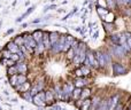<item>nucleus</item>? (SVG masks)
Returning a JSON list of instances; mask_svg holds the SVG:
<instances>
[{
    "instance_id": "f257e3e1",
    "label": "nucleus",
    "mask_w": 131,
    "mask_h": 110,
    "mask_svg": "<svg viewBox=\"0 0 131 110\" xmlns=\"http://www.w3.org/2000/svg\"><path fill=\"white\" fill-rule=\"evenodd\" d=\"M23 45L25 46V48H27L30 53H34V48H36L37 44H36V41L34 40V38H32L31 36L25 34V37H23Z\"/></svg>"
},
{
    "instance_id": "f03ea898",
    "label": "nucleus",
    "mask_w": 131,
    "mask_h": 110,
    "mask_svg": "<svg viewBox=\"0 0 131 110\" xmlns=\"http://www.w3.org/2000/svg\"><path fill=\"white\" fill-rule=\"evenodd\" d=\"M64 39H66V36H61V38L58 39V41L55 44H53V46H51L54 53H59L62 51L63 48V44H64Z\"/></svg>"
},
{
    "instance_id": "7ed1b4c3",
    "label": "nucleus",
    "mask_w": 131,
    "mask_h": 110,
    "mask_svg": "<svg viewBox=\"0 0 131 110\" xmlns=\"http://www.w3.org/2000/svg\"><path fill=\"white\" fill-rule=\"evenodd\" d=\"M113 71L115 75H125L128 69L121 63H113Z\"/></svg>"
},
{
    "instance_id": "20e7f679",
    "label": "nucleus",
    "mask_w": 131,
    "mask_h": 110,
    "mask_svg": "<svg viewBox=\"0 0 131 110\" xmlns=\"http://www.w3.org/2000/svg\"><path fill=\"white\" fill-rule=\"evenodd\" d=\"M32 101L35 102V104L39 107H43L45 106V94L44 93H39V94H36L32 99Z\"/></svg>"
},
{
    "instance_id": "39448f33",
    "label": "nucleus",
    "mask_w": 131,
    "mask_h": 110,
    "mask_svg": "<svg viewBox=\"0 0 131 110\" xmlns=\"http://www.w3.org/2000/svg\"><path fill=\"white\" fill-rule=\"evenodd\" d=\"M118 99H120V96H118L117 94L114 95L113 97H111V99L107 101V110H114L115 109V107L117 106V103H118Z\"/></svg>"
},
{
    "instance_id": "423d86ee",
    "label": "nucleus",
    "mask_w": 131,
    "mask_h": 110,
    "mask_svg": "<svg viewBox=\"0 0 131 110\" xmlns=\"http://www.w3.org/2000/svg\"><path fill=\"white\" fill-rule=\"evenodd\" d=\"M72 93V86L70 84H67V85L63 86V90H62V99L63 100H69L70 99V95Z\"/></svg>"
},
{
    "instance_id": "0eeeda50",
    "label": "nucleus",
    "mask_w": 131,
    "mask_h": 110,
    "mask_svg": "<svg viewBox=\"0 0 131 110\" xmlns=\"http://www.w3.org/2000/svg\"><path fill=\"white\" fill-rule=\"evenodd\" d=\"M75 41L74 37L70 36V34H68V36H66V39H64V44H63V48H62V51H64V52H67V51H69L70 48H71V45L72 43Z\"/></svg>"
},
{
    "instance_id": "6e6552de",
    "label": "nucleus",
    "mask_w": 131,
    "mask_h": 110,
    "mask_svg": "<svg viewBox=\"0 0 131 110\" xmlns=\"http://www.w3.org/2000/svg\"><path fill=\"white\" fill-rule=\"evenodd\" d=\"M112 53H113L114 55L118 56V57H121V56H123L125 54V51L123 50L122 46H118V45H115L112 47Z\"/></svg>"
},
{
    "instance_id": "1a4fd4ad",
    "label": "nucleus",
    "mask_w": 131,
    "mask_h": 110,
    "mask_svg": "<svg viewBox=\"0 0 131 110\" xmlns=\"http://www.w3.org/2000/svg\"><path fill=\"white\" fill-rule=\"evenodd\" d=\"M86 58H88L89 63H90V67H93V68L99 67V64H98L97 60H95V57H94V54H93L92 52H89L88 54H86Z\"/></svg>"
},
{
    "instance_id": "9d476101",
    "label": "nucleus",
    "mask_w": 131,
    "mask_h": 110,
    "mask_svg": "<svg viewBox=\"0 0 131 110\" xmlns=\"http://www.w3.org/2000/svg\"><path fill=\"white\" fill-rule=\"evenodd\" d=\"M41 41H43L44 48H51V43H50V38H48V32H43L41 36Z\"/></svg>"
},
{
    "instance_id": "9b49d317",
    "label": "nucleus",
    "mask_w": 131,
    "mask_h": 110,
    "mask_svg": "<svg viewBox=\"0 0 131 110\" xmlns=\"http://www.w3.org/2000/svg\"><path fill=\"white\" fill-rule=\"evenodd\" d=\"M95 60H97L98 64L101 65V67H105V65L107 64V63H106V60H105V55H104V53H101V52H97V56H95Z\"/></svg>"
},
{
    "instance_id": "f8f14e48",
    "label": "nucleus",
    "mask_w": 131,
    "mask_h": 110,
    "mask_svg": "<svg viewBox=\"0 0 131 110\" xmlns=\"http://www.w3.org/2000/svg\"><path fill=\"white\" fill-rule=\"evenodd\" d=\"M7 51L10 52L12 54H16L18 52V46L16 45L14 41H10V43L7 44Z\"/></svg>"
},
{
    "instance_id": "ddd939ff",
    "label": "nucleus",
    "mask_w": 131,
    "mask_h": 110,
    "mask_svg": "<svg viewBox=\"0 0 131 110\" xmlns=\"http://www.w3.org/2000/svg\"><path fill=\"white\" fill-rule=\"evenodd\" d=\"M16 67V69H17V72H20L21 75H25L27 74V71H28V67H27V64H25L24 62H22V63H18L17 65H15Z\"/></svg>"
},
{
    "instance_id": "4468645a",
    "label": "nucleus",
    "mask_w": 131,
    "mask_h": 110,
    "mask_svg": "<svg viewBox=\"0 0 131 110\" xmlns=\"http://www.w3.org/2000/svg\"><path fill=\"white\" fill-rule=\"evenodd\" d=\"M99 103H100V97L99 96H94V99L91 101V104H90L89 110H95L97 109V107L99 106Z\"/></svg>"
},
{
    "instance_id": "2eb2a0df",
    "label": "nucleus",
    "mask_w": 131,
    "mask_h": 110,
    "mask_svg": "<svg viewBox=\"0 0 131 110\" xmlns=\"http://www.w3.org/2000/svg\"><path fill=\"white\" fill-rule=\"evenodd\" d=\"M48 38H50L51 45H53V44H55L58 41V39H59V33H58V32H51V33H48Z\"/></svg>"
},
{
    "instance_id": "dca6fc26",
    "label": "nucleus",
    "mask_w": 131,
    "mask_h": 110,
    "mask_svg": "<svg viewBox=\"0 0 131 110\" xmlns=\"http://www.w3.org/2000/svg\"><path fill=\"white\" fill-rule=\"evenodd\" d=\"M16 90L17 91H20V92H28L29 91V88H30V84L28 83V81H25L24 84H22V85H20V86H16Z\"/></svg>"
},
{
    "instance_id": "f3484780",
    "label": "nucleus",
    "mask_w": 131,
    "mask_h": 110,
    "mask_svg": "<svg viewBox=\"0 0 131 110\" xmlns=\"http://www.w3.org/2000/svg\"><path fill=\"white\" fill-rule=\"evenodd\" d=\"M41 36H43V32L39 31V30H36V31L34 32V34H32V38H34V40L36 41V43H38V41L41 40Z\"/></svg>"
},
{
    "instance_id": "a211bd4d",
    "label": "nucleus",
    "mask_w": 131,
    "mask_h": 110,
    "mask_svg": "<svg viewBox=\"0 0 131 110\" xmlns=\"http://www.w3.org/2000/svg\"><path fill=\"white\" fill-rule=\"evenodd\" d=\"M97 11H98V14H99L100 17H104L105 15H107V14L109 13L108 9L104 8V7H100V6H97Z\"/></svg>"
},
{
    "instance_id": "6ab92c4d",
    "label": "nucleus",
    "mask_w": 131,
    "mask_h": 110,
    "mask_svg": "<svg viewBox=\"0 0 131 110\" xmlns=\"http://www.w3.org/2000/svg\"><path fill=\"white\" fill-rule=\"evenodd\" d=\"M27 81V76L25 75H17V81H16V86H20ZM15 86V87H16Z\"/></svg>"
},
{
    "instance_id": "aec40b11",
    "label": "nucleus",
    "mask_w": 131,
    "mask_h": 110,
    "mask_svg": "<svg viewBox=\"0 0 131 110\" xmlns=\"http://www.w3.org/2000/svg\"><path fill=\"white\" fill-rule=\"evenodd\" d=\"M45 101L47 102V103H52L53 101H54V95H53V92H46L45 93Z\"/></svg>"
},
{
    "instance_id": "412c9836",
    "label": "nucleus",
    "mask_w": 131,
    "mask_h": 110,
    "mask_svg": "<svg viewBox=\"0 0 131 110\" xmlns=\"http://www.w3.org/2000/svg\"><path fill=\"white\" fill-rule=\"evenodd\" d=\"M86 84H88V81H86L85 79H83V78H77L76 80H75V86L78 87V88H81L82 86H85Z\"/></svg>"
},
{
    "instance_id": "4be33fe9",
    "label": "nucleus",
    "mask_w": 131,
    "mask_h": 110,
    "mask_svg": "<svg viewBox=\"0 0 131 110\" xmlns=\"http://www.w3.org/2000/svg\"><path fill=\"white\" fill-rule=\"evenodd\" d=\"M34 9H35V6L30 7V8H29V9H28V10H27V11H25V13H24V14H23V15H22V16H20V17H18V18H17V20H16V22H21V21H22V20H23V18H24V17H25V16H28V15H29V14H31V13H32V11H34Z\"/></svg>"
},
{
    "instance_id": "5701e85b",
    "label": "nucleus",
    "mask_w": 131,
    "mask_h": 110,
    "mask_svg": "<svg viewBox=\"0 0 131 110\" xmlns=\"http://www.w3.org/2000/svg\"><path fill=\"white\" fill-rule=\"evenodd\" d=\"M102 20L105 21V23H113L114 21V15L112 13H108L107 15H105L104 17H102Z\"/></svg>"
},
{
    "instance_id": "b1692460",
    "label": "nucleus",
    "mask_w": 131,
    "mask_h": 110,
    "mask_svg": "<svg viewBox=\"0 0 131 110\" xmlns=\"http://www.w3.org/2000/svg\"><path fill=\"white\" fill-rule=\"evenodd\" d=\"M95 110H107V100H101Z\"/></svg>"
},
{
    "instance_id": "393cba45",
    "label": "nucleus",
    "mask_w": 131,
    "mask_h": 110,
    "mask_svg": "<svg viewBox=\"0 0 131 110\" xmlns=\"http://www.w3.org/2000/svg\"><path fill=\"white\" fill-rule=\"evenodd\" d=\"M90 94H91V91L89 90V88H85V90H83L81 92V96H79V97H82V99L85 100V99H88Z\"/></svg>"
},
{
    "instance_id": "a878e982",
    "label": "nucleus",
    "mask_w": 131,
    "mask_h": 110,
    "mask_svg": "<svg viewBox=\"0 0 131 110\" xmlns=\"http://www.w3.org/2000/svg\"><path fill=\"white\" fill-rule=\"evenodd\" d=\"M81 92H82V90L78 88V87H76L75 90H72V96H74L75 100L79 99V96H81Z\"/></svg>"
},
{
    "instance_id": "bb28decb",
    "label": "nucleus",
    "mask_w": 131,
    "mask_h": 110,
    "mask_svg": "<svg viewBox=\"0 0 131 110\" xmlns=\"http://www.w3.org/2000/svg\"><path fill=\"white\" fill-rule=\"evenodd\" d=\"M7 74H8L9 76H14V75L17 74V69H16L15 65H12V67H9L8 70H7Z\"/></svg>"
},
{
    "instance_id": "cd10ccee",
    "label": "nucleus",
    "mask_w": 131,
    "mask_h": 110,
    "mask_svg": "<svg viewBox=\"0 0 131 110\" xmlns=\"http://www.w3.org/2000/svg\"><path fill=\"white\" fill-rule=\"evenodd\" d=\"M90 104H91V100L89 99H85L83 102V104H82V110H89V108H90Z\"/></svg>"
},
{
    "instance_id": "c85d7f7f",
    "label": "nucleus",
    "mask_w": 131,
    "mask_h": 110,
    "mask_svg": "<svg viewBox=\"0 0 131 110\" xmlns=\"http://www.w3.org/2000/svg\"><path fill=\"white\" fill-rule=\"evenodd\" d=\"M79 70L82 71V75H83V76H88V75L90 74V69H89L88 67H85V65H83Z\"/></svg>"
},
{
    "instance_id": "c756f323",
    "label": "nucleus",
    "mask_w": 131,
    "mask_h": 110,
    "mask_svg": "<svg viewBox=\"0 0 131 110\" xmlns=\"http://www.w3.org/2000/svg\"><path fill=\"white\" fill-rule=\"evenodd\" d=\"M9 81H10V85L15 87V86H16V81H17V75L10 76V79H9Z\"/></svg>"
},
{
    "instance_id": "7c9ffc66",
    "label": "nucleus",
    "mask_w": 131,
    "mask_h": 110,
    "mask_svg": "<svg viewBox=\"0 0 131 110\" xmlns=\"http://www.w3.org/2000/svg\"><path fill=\"white\" fill-rule=\"evenodd\" d=\"M23 97H24V99L27 100L28 102H31V101H32V96H31V94H30L29 91H28V92H24V93H23Z\"/></svg>"
},
{
    "instance_id": "2f4dec72",
    "label": "nucleus",
    "mask_w": 131,
    "mask_h": 110,
    "mask_svg": "<svg viewBox=\"0 0 131 110\" xmlns=\"http://www.w3.org/2000/svg\"><path fill=\"white\" fill-rule=\"evenodd\" d=\"M107 1V6L109 9H114L115 8V0H106Z\"/></svg>"
},
{
    "instance_id": "473e14b6",
    "label": "nucleus",
    "mask_w": 131,
    "mask_h": 110,
    "mask_svg": "<svg viewBox=\"0 0 131 110\" xmlns=\"http://www.w3.org/2000/svg\"><path fill=\"white\" fill-rule=\"evenodd\" d=\"M14 43H15L17 46H22V45H23V37L18 36L17 38L15 39V41H14Z\"/></svg>"
},
{
    "instance_id": "72a5a7b5",
    "label": "nucleus",
    "mask_w": 131,
    "mask_h": 110,
    "mask_svg": "<svg viewBox=\"0 0 131 110\" xmlns=\"http://www.w3.org/2000/svg\"><path fill=\"white\" fill-rule=\"evenodd\" d=\"M55 91H57V95H58V97L59 99H62V90L59 87V86H57L55 87Z\"/></svg>"
},
{
    "instance_id": "f704fd0d",
    "label": "nucleus",
    "mask_w": 131,
    "mask_h": 110,
    "mask_svg": "<svg viewBox=\"0 0 131 110\" xmlns=\"http://www.w3.org/2000/svg\"><path fill=\"white\" fill-rule=\"evenodd\" d=\"M9 60H12L13 62H16V61H18L20 58H18V55L17 54H10V57H9Z\"/></svg>"
},
{
    "instance_id": "c9c22d12",
    "label": "nucleus",
    "mask_w": 131,
    "mask_h": 110,
    "mask_svg": "<svg viewBox=\"0 0 131 110\" xmlns=\"http://www.w3.org/2000/svg\"><path fill=\"white\" fill-rule=\"evenodd\" d=\"M74 55H75L74 54V50H72V48H70V50L68 51V55H67L68 58H70V60H71V58L74 57Z\"/></svg>"
},
{
    "instance_id": "e433bc0d",
    "label": "nucleus",
    "mask_w": 131,
    "mask_h": 110,
    "mask_svg": "<svg viewBox=\"0 0 131 110\" xmlns=\"http://www.w3.org/2000/svg\"><path fill=\"white\" fill-rule=\"evenodd\" d=\"M2 54H4V58H9V57H10L12 53L8 52V51H4V52H2Z\"/></svg>"
},
{
    "instance_id": "4c0bfd02",
    "label": "nucleus",
    "mask_w": 131,
    "mask_h": 110,
    "mask_svg": "<svg viewBox=\"0 0 131 110\" xmlns=\"http://www.w3.org/2000/svg\"><path fill=\"white\" fill-rule=\"evenodd\" d=\"M117 2L120 5H129L130 4V0H117Z\"/></svg>"
},
{
    "instance_id": "58836bf2",
    "label": "nucleus",
    "mask_w": 131,
    "mask_h": 110,
    "mask_svg": "<svg viewBox=\"0 0 131 110\" xmlns=\"http://www.w3.org/2000/svg\"><path fill=\"white\" fill-rule=\"evenodd\" d=\"M53 8H57V6H55V5H52V6H46L45 9H44V11H47V10H50V9H53Z\"/></svg>"
},
{
    "instance_id": "ea45409f",
    "label": "nucleus",
    "mask_w": 131,
    "mask_h": 110,
    "mask_svg": "<svg viewBox=\"0 0 131 110\" xmlns=\"http://www.w3.org/2000/svg\"><path fill=\"white\" fill-rule=\"evenodd\" d=\"M75 74H76V75H77V76H78V77H79V78H81V77H82V76H83V75H82V71H81V70H79V69H77V70H76V71H75Z\"/></svg>"
},
{
    "instance_id": "a19ab883",
    "label": "nucleus",
    "mask_w": 131,
    "mask_h": 110,
    "mask_svg": "<svg viewBox=\"0 0 131 110\" xmlns=\"http://www.w3.org/2000/svg\"><path fill=\"white\" fill-rule=\"evenodd\" d=\"M98 36H99V31H98V30H97V31H95L94 33H93L92 39H97V38H98Z\"/></svg>"
},
{
    "instance_id": "79ce46f5",
    "label": "nucleus",
    "mask_w": 131,
    "mask_h": 110,
    "mask_svg": "<svg viewBox=\"0 0 131 110\" xmlns=\"http://www.w3.org/2000/svg\"><path fill=\"white\" fill-rule=\"evenodd\" d=\"M53 110H61V107H60V106H55Z\"/></svg>"
},
{
    "instance_id": "37998d69",
    "label": "nucleus",
    "mask_w": 131,
    "mask_h": 110,
    "mask_svg": "<svg viewBox=\"0 0 131 110\" xmlns=\"http://www.w3.org/2000/svg\"><path fill=\"white\" fill-rule=\"evenodd\" d=\"M38 22H41V18H38V20H35L34 23H38Z\"/></svg>"
},
{
    "instance_id": "c03bdc74",
    "label": "nucleus",
    "mask_w": 131,
    "mask_h": 110,
    "mask_svg": "<svg viewBox=\"0 0 131 110\" xmlns=\"http://www.w3.org/2000/svg\"><path fill=\"white\" fill-rule=\"evenodd\" d=\"M13 31H14V30H13V29H10V30H8V31H7V33H12Z\"/></svg>"
},
{
    "instance_id": "a18cd8bd",
    "label": "nucleus",
    "mask_w": 131,
    "mask_h": 110,
    "mask_svg": "<svg viewBox=\"0 0 131 110\" xmlns=\"http://www.w3.org/2000/svg\"><path fill=\"white\" fill-rule=\"evenodd\" d=\"M51 1H54V0H51Z\"/></svg>"
}]
</instances>
